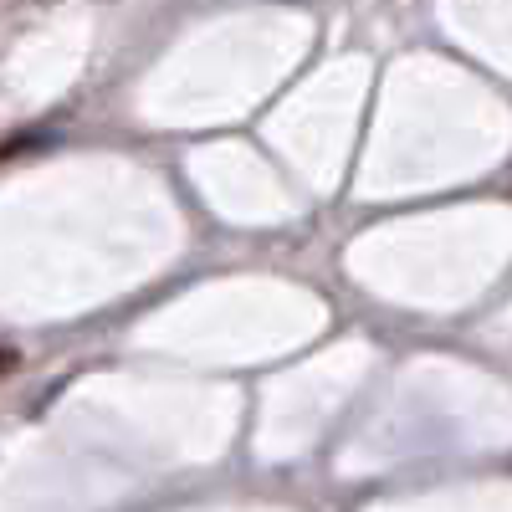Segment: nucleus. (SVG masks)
Masks as SVG:
<instances>
[]
</instances>
